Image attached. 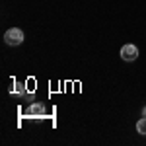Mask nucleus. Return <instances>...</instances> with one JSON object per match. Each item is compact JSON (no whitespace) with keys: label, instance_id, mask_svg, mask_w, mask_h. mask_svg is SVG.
Listing matches in <instances>:
<instances>
[{"label":"nucleus","instance_id":"obj_3","mask_svg":"<svg viewBox=\"0 0 146 146\" xmlns=\"http://www.w3.org/2000/svg\"><path fill=\"white\" fill-rule=\"evenodd\" d=\"M25 115L31 117V119H39V117L45 115V105H43V103H31V105L27 107Z\"/></svg>","mask_w":146,"mask_h":146},{"label":"nucleus","instance_id":"obj_6","mask_svg":"<svg viewBox=\"0 0 146 146\" xmlns=\"http://www.w3.org/2000/svg\"><path fill=\"white\" fill-rule=\"evenodd\" d=\"M142 115H144V117H146V107H144V109H142Z\"/></svg>","mask_w":146,"mask_h":146},{"label":"nucleus","instance_id":"obj_5","mask_svg":"<svg viewBox=\"0 0 146 146\" xmlns=\"http://www.w3.org/2000/svg\"><path fill=\"white\" fill-rule=\"evenodd\" d=\"M136 131H138L140 135H146V117H142V119L136 121Z\"/></svg>","mask_w":146,"mask_h":146},{"label":"nucleus","instance_id":"obj_1","mask_svg":"<svg viewBox=\"0 0 146 146\" xmlns=\"http://www.w3.org/2000/svg\"><path fill=\"white\" fill-rule=\"evenodd\" d=\"M4 41H6V45H10V47L20 45L23 41V31L18 29V27H12V29H8V31L4 33Z\"/></svg>","mask_w":146,"mask_h":146},{"label":"nucleus","instance_id":"obj_4","mask_svg":"<svg viewBox=\"0 0 146 146\" xmlns=\"http://www.w3.org/2000/svg\"><path fill=\"white\" fill-rule=\"evenodd\" d=\"M10 94H16V96H23L25 94V84H22V82H16L14 86L10 88Z\"/></svg>","mask_w":146,"mask_h":146},{"label":"nucleus","instance_id":"obj_2","mask_svg":"<svg viewBox=\"0 0 146 146\" xmlns=\"http://www.w3.org/2000/svg\"><path fill=\"white\" fill-rule=\"evenodd\" d=\"M121 58L127 60V62H133L138 58V47L133 45V43H127V45L121 47Z\"/></svg>","mask_w":146,"mask_h":146}]
</instances>
